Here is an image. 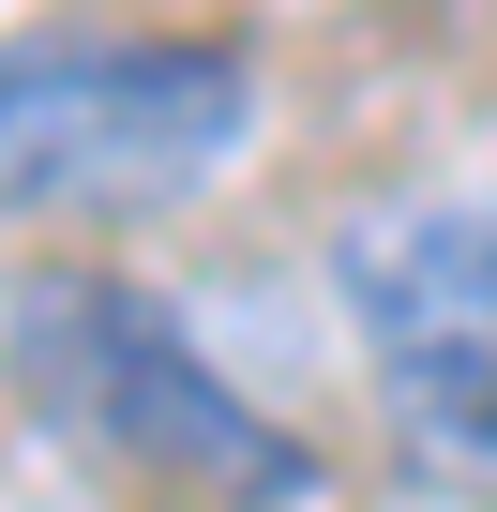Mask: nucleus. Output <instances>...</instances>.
Wrapping results in <instances>:
<instances>
[{
    "mask_svg": "<svg viewBox=\"0 0 497 512\" xmlns=\"http://www.w3.org/2000/svg\"><path fill=\"white\" fill-rule=\"evenodd\" d=\"M257 136V61L196 31L0 46V226H151Z\"/></svg>",
    "mask_w": 497,
    "mask_h": 512,
    "instance_id": "obj_1",
    "label": "nucleus"
},
{
    "mask_svg": "<svg viewBox=\"0 0 497 512\" xmlns=\"http://www.w3.org/2000/svg\"><path fill=\"white\" fill-rule=\"evenodd\" d=\"M0 347H16V377H31L91 452H121V467H151V482H196V497H226V512H317V497H332L317 437H287L257 392H241L151 287H121V272H31L16 317H0Z\"/></svg>",
    "mask_w": 497,
    "mask_h": 512,
    "instance_id": "obj_2",
    "label": "nucleus"
},
{
    "mask_svg": "<svg viewBox=\"0 0 497 512\" xmlns=\"http://www.w3.org/2000/svg\"><path fill=\"white\" fill-rule=\"evenodd\" d=\"M332 287L377 362L407 347H497V196H407L332 241Z\"/></svg>",
    "mask_w": 497,
    "mask_h": 512,
    "instance_id": "obj_3",
    "label": "nucleus"
},
{
    "mask_svg": "<svg viewBox=\"0 0 497 512\" xmlns=\"http://www.w3.org/2000/svg\"><path fill=\"white\" fill-rule=\"evenodd\" d=\"M377 392H392V437L437 482L497 497V347H407V362H377Z\"/></svg>",
    "mask_w": 497,
    "mask_h": 512,
    "instance_id": "obj_4",
    "label": "nucleus"
}]
</instances>
